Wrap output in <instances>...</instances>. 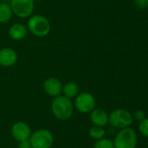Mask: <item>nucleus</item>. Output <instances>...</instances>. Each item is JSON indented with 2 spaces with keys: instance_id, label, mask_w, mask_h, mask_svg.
I'll list each match as a JSON object with an SVG mask.
<instances>
[{
  "instance_id": "9",
  "label": "nucleus",
  "mask_w": 148,
  "mask_h": 148,
  "mask_svg": "<svg viewBox=\"0 0 148 148\" xmlns=\"http://www.w3.org/2000/svg\"><path fill=\"white\" fill-rule=\"evenodd\" d=\"M44 92L51 97H56L62 95L63 84L61 81L56 77H50L46 79L43 84Z\"/></svg>"
},
{
  "instance_id": "8",
  "label": "nucleus",
  "mask_w": 148,
  "mask_h": 148,
  "mask_svg": "<svg viewBox=\"0 0 148 148\" xmlns=\"http://www.w3.org/2000/svg\"><path fill=\"white\" fill-rule=\"evenodd\" d=\"M10 133L13 139H15L18 142H21L30 139L31 130L27 123L24 121H17L11 126Z\"/></svg>"
},
{
  "instance_id": "10",
  "label": "nucleus",
  "mask_w": 148,
  "mask_h": 148,
  "mask_svg": "<svg viewBox=\"0 0 148 148\" xmlns=\"http://www.w3.org/2000/svg\"><path fill=\"white\" fill-rule=\"evenodd\" d=\"M18 60L17 53L11 48L0 49V66L10 68L14 66Z\"/></svg>"
},
{
  "instance_id": "7",
  "label": "nucleus",
  "mask_w": 148,
  "mask_h": 148,
  "mask_svg": "<svg viewBox=\"0 0 148 148\" xmlns=\"http://www.w3.org/2000/svg\"><path fill=\"white\" fill-rule=\"evenodd\" d=\"M74 108L80 113H91L96 107V99L91 93L83 92L79 94L74 100Z\"/></svg>"
},
{
  "instance_id": "19",
  "label": "nucleus",
  "mask_w": 148,
  "mask_h": 148,
  "mask_svg": "<svg viewBox=\"0 0 148 148\" xmlns=\"http://www.w3.org/2000/svg\"><path fill=\"white\" fill-rule=\"evenodd\" d=\"M134 118H135L137 121H143V120L146 118L145 112L142 111V110H137V111L134 113Z\"/></svg>"
},
{
  "instance_id": "1",
  "label": "nucleus",
  "mask_w": 148,
  "mask_h": 148,
  "mask_svg": "<svg viewBox=\"0 0 148 148\" xmlns=\"http://www.w3.org/2000/svg\"><path fill=\"white\" fill-rule=\"evenodd\" d=\"M51 108L55 118L59 121H67L72 115L74 106L71 99L60 95L53 98Z\"/></svg>"
},
{
  "instance_id": "13",
  "label": "nucleus",
  "mask_w": 148,
  "mask_h": 148,
  "mask_svg": "<svg viewBox=\"0 0 148 148\" xmlns=\"http://www.w3.org/2000/svg\"><path fill=\"white\" fill-rule=\"evenodd\" d=\"M79 92V85L74 82H68L65 85H63V89H62V94L65 97L72 99L75 98Z\"/></svg>"
},
{
  "instance_id": "5",
  "label": "nucleus",
  "mask_w": 148,
  "mask_h": 148,
  "mask_svg": "<svg viewBox=\"0 0 148 148\" xmlns=\"http://www.w3.org/2000/svg\"><path fill=\"white\" fill-rule=\"evenodd\" d=\"M29 140L32 148H51L54 143V137L50 130L41 128L31 133Z\"/></svg>"
},
{
  "instance_id": "2",
  "label": "nucleus",
  "mask_w": 148,
  "mask_h": 148,
  "mask_svg": "<svg viewBox=\"0 0 148 148\" xmlns=\"http://www.w3.org/2000/svg\"><path fill=\"white\" fill-rule=\"evenodd\" d=\"M27 29L30 33L37 37L47 36L51 32V23L40 14L31 15L27 22Z\"/></svg>"
},
{
  "instance_id": "4",
  "label": "nucleus",
  "mask_w": 148,
  "mask_h": 148,
  "mask_svg": "<svg viewBox=\"0 0 148 148\" xmlns=\"http://www.w3.org/2000/svg\"><path fill=\"white\" fill-rule=\"evenodd\" d=\"M133 115L130 112L123 108L115 109L109 114L108 123H110V125L114 128L123 129L128 127L133 124Z\"/></svg>"
},
{
  "instance_id": "14",
  "label": "nucleus",
  "mask_w": 148,
  "mask_h": 148,
  "mask_svg": "<svg viewBox=\"0 0 148 148\" xmlns=\"http://www.w3.org/2000/svg\"><path fill=\"white\" fill-rule=\"evenodd\" d=\"M13 16L10 4L6 2L0 3V23H8Z\"/></svg>"
},
{
  "instance_id": "20",
  "label": "nucleus",
  "mask_w": 148,
  "mask_h": 148,
  "mask_svg": "<svg viewBox=\"0 0 148 148\" xmlns=\"http://www.w3.org/2000/svg\"><path fill=\"white\" fill-rule=\"evenodd\" d=\"M18 148H32V147L31 145L30 140H24V141L19 142Z\"/></svg>"
},
{
  "instance_id": "11",
  "label": "nucleus",
  "mask_w": 148,
  "mask_h": 148,
  "mask_svg": "<svg viewBox=\"0 0 148 148\" xmlns=\"http://www.w3.org/2000/svg\"><path fill=\"white\" fill-rule=\"evenodd\" d=\"M90 120L93 126L104 127L108 124L109 115L106 111L102 108H94L90 113Z\"/></svg>"
},
{
  "instance_id": "3",
  "label": "nucleus",
  "mask_w": 148,
  "mask_h": 148,
  "mask_svg": "<svg viewBox=\"0 0 148 148\" xmlns=\"http://www.w3.org/2000/svg\"><path fill=\"white\" fill-rule=\"evenodd\" d=\"M137 143V134L130 127L120 129L113 140L114 148H135Z\"/></svg>"
},
{
  "instance_id": "21",
  "label": "nucleus",
  "mask_w": 148,
  "mask_h": 148,
  "mask_svg": "<svg viewBox=\"0 0 148 148\" xmlns=\"http://www.w3.org/2000/svg\"><path fill=\"white\" fill-rule=\"evenodd\" d=\"M35 2H41V1H43V0H34Z\"/></svg>"
},
{
  "instance_id": "17",
  "label": "nucleus",
  "mask_w": 148,
  "mask_h": 148,
  "mask_svg": "<svg viewBox=\"0 0 148 148\" xmlns=\"http://www.w3.org/2000/svg\"><path fill=\"white\" fill-rule=\"evenodd\" d=\"M139 130L142 135L148 138V118H145L143 121H140Z\"/></svg>"
},
{
  "instance_id": "15",
  "label": "nucleus",
  "mask_w": 148,
  "mask_h": 148,
  "mask_svg": "<svg viewBox=\"0 0 148 148\" xmlns=\"http://www.w3.org/2000/svg\"><path fill=\"white\" fill-rule=\"evenodd\" d=\"M89 135L91 138H92L93 140H100L102 138L105 137L106 135V131L103 127H98V126H93L89 129Z\"/></svg>"
},
{
  "instance_id": "16",
  "label": "nucleus",
  "mask_w": 148,
  "mask_h": 148,
  "mask_svg": "<svg viewBox=\"0 0 148 148\" xmlns=\"http://www.w3.org/2000/svg\"><path fill=\"white\" fill-rule=\"evenodd\" d=\"M93 148H114L113 141L104 137L100 140H96L93 145Z\"/></svg>"
},
{
  "instance_id": "18",
  "label": "nucleus",
  "mask_w": 148,
  "mask_h": 148,
  "mask_svg": "<svg viewBox=\"0 0 148 148\" xmlns=\"http://www.w3.org/2000/svg\"><path fill=\"white\" fill-rule=\"evenodd\" d=\"M134 4L139 9H146L148 7V0H134Z\"/></svg>"
},
{
  "instance_id": "6",
  "label": "nucleus",
  "mask_w": 148,
  "mask_h": 148,
  "mask_svg": "<svg viewBox=\"0 0 148 148\" xmlns=\"http://www.w3.org/2000/svg\"><path fill=\"white\" fill-rule=\"evenodd\" d=\"M10 7L13 15L19 18H29L34 11V0H10Z\"/></svg>"
},
{
  "instance_id": "12",
  "label": "nucleus",
  "mask_w": 148,
  "mask_h": 148,
  "mask_svg": "<svg viewBox=\"0 0 148 148\" xmlns=\"http://www.w3.org/2000/svg\"><path fill=\"white\" fill-rule=\"evenodd\" d=\"M28 32L29 31L27 26L20 23H13L12 25L10 26L8 29L9 36L14 41H20L24 39L28 35Z\"/></svg>"
}]
</instances>
